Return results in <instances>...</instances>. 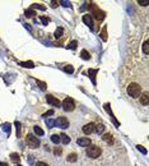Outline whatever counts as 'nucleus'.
I'll return each mask as SVG.
<instances>
[{"instance_id": "1", "label": "nucleus", "mask_w": 149, "mask_h": 166, "mask_svg": "<svg viewBox=\"0 0 149 166\" xmlns=\"http://www.w3.org/2000/svg\"><path fill=\"white\" fill-rule=\"evenodd\" d=\"M142 93V87L138 84V83H130L129 86H127V95L131 97H139Z\"/></svg>"}, {"instance_id": "2", "label": "nucleus", "mask_w": 149, "mask_h": 166, "mask_svg": "<svg viewBox=\"0 0 149 166\" xmlns=\"http://www.w3.org/2000/svg\"><path fill=\"white\" fill-rule=\"evenodd\" d=\"M101 155V148L98 146H89L87 148V156L91 159H97Z\"/></svg>"}, {"instance_id": "3", "label": "nucleus", "mask_w": 149, "mask_h": 166, "mask_svg": "<svg viewBox=\"0 0 149 166\" xmlns=\"http://www.w3.org/2000/svg\"><path fill=\"white\" fill-rule=\"evenodd\" d=\"M61 105L65 111H73L74 109H75V102H74L73 99H69V97H66V99L62 101Z\"/></svg>"}, {"instance_id": "4", "label": "nucleus", "mask_w": 149, "mask_h": 166, "mask_svg": "<svg viewBox=\"0 0 149 166\" xmlns=\"http://www.w3.org/2000/svg\"><path fill=\"white\" fill-rule=\"evenodd\" d=\"M26 142H27V144H28L29 147H32V148H37L38 146H40V139H38L37 137H35L33 134L27 135Z\"/></svg>"}, {"instance_id": "5", "label": "nucleus", "mask_w": 149, "mask_h": 166, "mask_svg": "<svg viewBox=\"0 0 149 166\" xmlns=\"http://www.w3.org/2000/svg\"><path fill=\"white\" fill-rule=\"evenodd\" d=\"M56 124H58L59 127H61V128H69V120L65 116H59L58 119H56Z\"/></svg>"}, {"instance_id": "6", "label": "nucleus", "mask_w": 149, "mask_h": 166, "mask_svg": "<svg viewBox=\"0 0 149 166\" xmlns=\"http://www.w3.org/2000/svg\"><path fill=\"white\" fill-rule=\"evenodd\" d=\"M77 143H78L80 147H88V146H91V139L87 137H80L77 139Z\"/></svg>"}, {"instance_id": "7", "label": "nucleus", "mask_w": 149, "mask_h": 166, "mask_svg": "<svg viewBox=\"0 0 149 166\" xmlns=\"http://www.w3.org/2000/svg\"><path fill=\"white\" fill-rule=\"evenodd\" d=\"M94 127H96V124H94V123L85 124V125L83 127V132H84V134H92V133L94 132Z\"/></svg>"}, {"instance_id": "8", "label": "nucleus", "mask_w": 149, "mask_h": 166, "mask_svg": "<svg viewBox=\"0 0 149 166\" xmlns=\"http://www.w3.org/2000/svg\"><path fill=\"white\" fill-rule=\"evenodd\" d=\"M92 7H93V16L97 18V20H102L103 18H105V14H103V12H101L96 7V5H92Z\"/></svg>"}, {"instance_id": "9", "label": "nucleus", "mask_w": 149, "mask_h": 166, "mask_svg": "<svg viewBox=\"0 0 149 166\" xmlns=\"http://www.w3.org/2000/svg\"><path fill=\"white\" fill-rule=\"evenodd\" d=\"M46 100H47V102H49V103H51V105H54V106H60V105H61V102L59 101V99H56V97H54L52 95H47Z\"/></svg>"}, {"instance_id": "10", "label": "nucleus", "mask_w": 149, "mask_h": 166, "mask_svg": "<svg viewBox=\"0 0 149 166\" xmlns=\"http://www.w3.org/2000/svg\"><path fill=\"white\" fill-rule=\"evenodd\" d=\"M149 96H148V92H144V93H142L140 95V103L143 106H148V103H149Z\"/></svg>"}, {"instance_id": "11", "label": "nucleus", "mask_w": 149, "mask_h": 166, "mask_svg": "<svg viewBox=\"0 0 149 166\" xmlns=\"http://www.w3.org/2000/svg\"><path fill=\"white\" fill-rule=\"evenodd\" d=\"M83 22L87 26H89V27L93 26V19H92V17L89 16V14H84V16H83Z\"/></svg>"}, {"instance_id": "12", "label": "nucleus", "mask_w": 149, "mask_h": 166, "mask_svg": "<svg viewBox=\"0 0 149 166\" xmlns=\"http://www.w3.org/2000/svg\"><path fill=\"white\" fill-rule=\"evenodd\" d=\"M60 141L64 144H69L70 143V137H69V135H66L65 133H61V134H60Z\"/></svg>"}, {"instance_id": "13", "label": "nucleus", "mask_w": 149, "mask_h": 166, "mask_svg": "<svg viewBox=\"0 0 149 166\" xmlns=\"http://www.w3.org/2000/svg\"><path fill=\"white\" fill-rule=\"evenodd\" d=\"M77 160H78V155L77 153H70V155H68V161L69 162H75Z\"/></svg>"}, {"instance_id": "14", "label": "nucleus", "mask_w": 149, "mask_h": 166, "mask_svg": "<svg viewBox=\"0 0 149 166\" xmlns=\"http://www.w3.org/2000/svg\"><path fill=\"white\" fill-rule=\"evenodd\" d=\"M103 130H105V125H103V124H97V125L94 127V132L98 133V134H100V133H102Z\"/></svg>"}, {"instance_id": "15", "label": "nucleus", "mask_w": 149, "mask_h": 166, "mask_svg": "<svg viewBox=\"0 0 149 166\" xmlns=\"http://www.w3.org/2000/svg\"><path fill=\"white\" fill-rule=\"evenodd\" d=\"M80 56H82V59H84V60H88V59L91 58V55H89V52L87 51V50H82Z\"/></svg>"}, {"instance_id": "16", "label": "nucleus", "mask_w": 149, "mask_h": 166, "mask_svg": "<svg viewBox=\"0 0 149 166\" xmlns=\"http://www.w3.org/2000/svg\"><path fill=\"white\" fill-rule=\"evenodd\" d=\"M10 160L13 162H19L20 161V157H19L18 153H12V155H10Z\"/></svg>"}, {"instance_id": "17", "label": "nucleus", "mask_w": 149, "mask_h": 166, "mask_svg": "<svg viewBox=\"0 0 149 166\" xmlns=\"http://www.w3.org/2000/svg\"><path fill=\"white\" fill-rule=\"evenodd\" d=\"M102 141L107 142V143H110V142H112V134H110V133H107L102 137Z\"/></svg>"}, {"instance_id": "18", "label": "nucleus", "mask_w": 149, "mask_h": 166, "mask_svg": "<svg viewBox=\"0 0 149 166\" xmlns=\"http://www.w3.org/2000/svg\"><path fill=\"white\" fill-rule=\"evenodd\" d=\"M143 52H144L145 55L149 54V44H148V41H145V42L143 44Z\"/></svg>"}, {"instance_id": "19", "label": "nucleus", "mask_w": 149, "mask_h": 166, "mask_svg": "<svg viewBox=\"0 0 149 166\" xmlns=\"http://www.w3.org/2000/svg\"><path fill=\"white\" fill-rule=\"evenodd\" d=\"M51 141H52L55 144H58L59 142H60V135H59V134H52V135H51Z\"/></svg>"}, {"instance_id": "20", "label": "nucleus", "mask_w": 149, "mask_h": 166, "mask_svg": "<svg viewBox=\"0 0 149 166\" xmlns=\"http://www.w3.org/2000/svg\"><path fill=\"white\" fill-rule=\"evenodd\" d=\"M62 32H64V29H62V28H58V29L55 31V37H56V38L61 37V36H62Z\"/></svg>"}, {"instance_id": "21", "label": "nucleus", "mask_w": 149, "mask_h": 166, "mask_svg": "<svg viewBox=\"0 0 149 166\" xmlns=\"http://www.w3.org/2000/svg\"><path fill=\"white\" fill-rule=\"evenodd\" d=\"M20 65H22V67H24V68H33V67H35L32 61H26V63H20Z\"/></svg>"}, {"instance_id": "22", "label": "nucleus", "mask_w": 149, "mask_h": 166, "mask_svg": "<svg viewBox=\"0 0 149 166\" xmlns=\"http://www.w3.org/2000/svg\"><path fill=\"white\" fill-rule=\"evenodd\" d=\"M35 133L38 135H43V130L40 128V127H35Z\"/></svg>"}, {"instance_id": "23", "label": "nucleus", "mask_w": 149, "mask_h": 166, "mask_svg": "<svg viewBox=\"0 0 149 166\" xmlns=\"http://www.w3.org/2000/svg\"><path fill=\"white\" fill-rule=\"evenodd\" d=\"M64 70H65L66 73H73V72H74V68L71 67V65H68V67L64 68Z\"/></svg>"}, {"instance_id": "24", "label": "nucleus", "mask_w": 149, "mask_h": 166, "mask_svg": "<svg viewBox=\"0 0 149 166\" xmlns=\"http://www.w3.org/2000/svg\"><path fill=\"white\" fill-rule=\"evenodd\" d=\"M139 4H140V5H143V7H145V5H148L149 4V1H148V0H139Z\"/></svg>"}, {"instance_id": "25", "label": "nucleus", "mask_w": 149, "mask_h": 166, "mask_svg": "<svg viewBox=\"0 0 149 166\" xmlns=\"http://www.w3.org/2000/svg\"><path fill=\"white\" fill-rule=\"evenodd\" d=\"M101 36H102L103 41H106V40H107V36H106V27L102 29V33H101Z\"/></svg>"}, {"instance_id": "26", "label": "nucleus", "mask_w": 149, "mask_h": 166, "mask_svg": "<svg viewBox=\"0 0 149 166\" xmlns=\"http://www.w3.org/2000/svg\"><path fill=\"white\" fill-rule=\"evenodd\" d=\"M41 20H42V23L43 24H47V23H49V18H46V17H41Z\"/></svg>"}, {"instance_id": "27", "label": "nucleus", "mask_w": 149, "mask_h": 166, "mask_svg": "<svg viewBox=\"0 0 149 166\" xmlns=\"http://www.w3.org/2000/svg\"><path fill=\"white\" fill-rule=\"evenodd\" d=\"M77 44H78V42H77V41H73V42H71L70 44V49H77Z\"/></svg>"}, {"instance_id": "28", "label": "nucleus", "mask_w": 149, "mask_h": 166, "mask_svg": "<svg viewBox=\"0 0 149 166\" xmlns=\"http://www.w3.org/2000/svg\"><path fill=\"white\" fill-rule=\"evenodd\" d=\"M33 14H35V12H32V10H27V12H26V16H27V17H32Z\"/></svg>"}, {"instance_id": "29", "label": "nucleus", "mask_w": 149, "mask_h": 166, "mask_svg": "<svg viewBox=\"0 0 149 166\" xmlns=\"http://www.w3.org/2000/svg\"><path fill=\"white\" fill-rule=\"evenodd\" d=\"M37 83H38V84H40V87L42 88V90H46V84H45L43 82H38V81H37Z\"/></svg>"}, {"instance_id": "30", "label": "nucleus", "mask_w": 149, "mask_h": 166, "mask_svg": "<svg viewBox=\"0 0 149 166\" xmlns=\"http://www.w3.org/2000/svg\"><path fill=\"white\" fill-rule=\"evenodd\" d=\"M36 166H49L46 164V162H43V161H40V162H37V164H36Z\"/></svg>"}, {"instance_id": "31", "label": "nucleus", "mask_w": 149, "mask_h": 166, "mask_svg": "<svg viewBox=\"0 0 149 166\" xmlns=\"http://www.w3.org/2000/svg\"><path fill=\"white\" fill-rule=\"evenodd\" d=\"M138 150H139V151H142L143 153H147V151H145V150H144V148H143L142 146H138Z\"/></svg>"}, {"instance_id": "32", "label": "nucleus", "mask_w": 149, "mask_h": 166, "mask_svg": "<svg viewBox=\"0 0 149 166\" xmlns=\"http://www.w3.org/2000/svg\"><path fill=\"white\" fill-rule=\"evenodd\" d=\"M58 4H59L58 1H52V3H51V7H52V8H56V7H58Z\"/></svg>"}, {"instance_id": "33", "label": "nucleus", "mask_w": 149, "mask_h": 166, "mask_svg": "<svg viewBox=\"0 0 149 166\" xmlns=\"http://www.w3.org/2000/svg\"><path fill=\"white\" fill-rule=\"evenodd\" d=\"M0 166H8V164H5V162H0Z\"/></svg>"}, {"instance_id": "34", "label": "nucleus", "mask_w": 149, "mask_h": 166, "mask_svg": "<svg viewBox=\"0 0 149 166\" xmlns=\"http://www.w3.org/2000/svg\"><path fill=\"white\" fill-rule=\"evenodd\" d=\"M18 166H22V165H18Z\"/></svg>"}]
</instances>
